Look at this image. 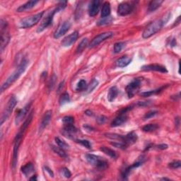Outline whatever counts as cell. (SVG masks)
<instances>
[{"label":"cell","instance_id":"obj_1","mask_svg":"<svg viewBox=\"0 0 181 181\" xmlns=\"http://www.w3.org/2000/svg\"><path fill=\"white\" fill-rule=\"evenodd\" d=\"M170 14L169 12L166 14L162 18L159 19H157L153 22L149 24L148 26L145 28L144 32L142 33L143 38L147 39L149 38L154 36L157 33L160 31L162 29L163 26L166 24V22L170 19Z\"/></svg>","mask_w":181,"mask_h":181},{"label":"cell","instance_id":"obj_2","mask_svg":"<svg viewBox=\"0 0 181 181\" xmlns=\"http://www.w3.org/2000/svg\"><path fill=\"white\" fill-rule=\"evenodd\" d=\"M29 64V61L26 59H23L20 62L16 69L7 78V79L2 84L1 86V93H3L5 90L11 86L21 76V74L25 72L26 67Z\"/></svg>","mask_w":181,"mask_h":181},{"label":"cell","instance_id":"obj_3","mask_svg":"<svg viewBox=\"0 0 181 181\" xmlns=\"http://www.w3.org/2000/svg\"><path fill=\"white\" fill-rule=\"evenodd\" d=\"M86 159L90 165L99 169V170H104L108 167V162L104 158H101L99 156L88 154L86 155Z\"/></svg>","mask_w":181,"mask_h":181},{"label":"cell","instance_id":"obj_4","mask_svg":"<svg viewBox=\"0 0 181 181\" xmlns=\"http://www.w3.org/2000/svg\"><path fill=\"white\" fill-rule=\"evenodd\" d=\"M0 30H1L0 31V33H1V46H0V50H1V52H2L10 41V36L8 31V24L3 19H1Z\"/></svg>","mask_w":181,"mask_h":181},{"label":"cell","instance_id":"obj_5","mask_svg":"<svg viewBox=\"0 0 181 181\" xmlns=\"http://www.w3.org/2000/svg\"><path fill=\"white\" fill-rule=\"evenodd\" d=\"M43 14L44 11H42L41 13L33 15V16H28L21 19L19 22L20 27L22 29H29V28L33 26L34 25L37 24L40 21Z\"/></svg>","mask_w":181,"mask_h":181},{"label":"cell","instance_id":"obj_6","mask_svg":"<svg viewBox=\"0 0 181 181\" xmlns=\"http://www.w3.org/2000/svg\"><path fill=\"white\" fill-rule=\"evenodd\" d=\"M24 131L20 130L18 132V134L16 135V137H15L14 141V150H13V158H12V168H14L16 167L17 161H18V154H19V147L21 145V140L23 138V136L24 135Z\"/></svg>","mask_w":181,"mask_h":181},{"label":"cell","instance_id":"obj_7","mask_svg":"<svg viewBox=\"0 0 181 181\" xmlns=\"http://www.w3.org/2000/svg\"><path fill=\"white\" fill-rule=\"evenodd\" d=\"M17 104V100L15 96H11L10 98L8 103L6 106H5V108L4 110L3 113H2V117H1V125L3 124V123L6 121V120L8 119L10 115H11V113L13 112V110L14 109L15 106H16Z\"/></svg>","mask_w":181,"mask_h":181},{"label":"cell","instance_id":"obj_8","mask_svg":"<svg viewBox=\"0 0 181 181\" xmlns=\"http://www.w3.org/2000/svg\"><path fill=\"white\" fill-rule=\"evenodd\" d=\"M57 13V9L55 8L53 10H52L51 11H50L48 14L45 17L44 19L42 20L41 25H40L39 27L37 29V32L38 33H41L44 31L45 29H46L47 27H49L50 25L52 24V20H53V17L54 15Z\"/></svg>","mask_w":181,"mask_h":181},{"label":"cell","instance_id":"obj_9","mask_svg":"<svg viewBox=\"0 0 181 181\" xmlns=\"http://www.w3.org/2000/svg\"><path fill=\"white\" fill-rule=\"evenodd\" d=\"M141 86V81L138 79H135L133 81L130 83L126 86V92L129 97V99H132L135 96V95L139 91Z\"/></svg>","mask_w":181,"mask_h":181},{"label":"cell","instance_id":"obj_10","mask_svg":"<svg viewBox=\"0 0 181 181\" xmlns=\"http://www.w3.org/2000/svg\"><path fill=\"white\" fill-rule=\"evenodd\" d=\"M113 36V32H105L103 33L98 35L97 36H95L94 38L90 41L89 45V48H94V47H96L97 45H99L100 43H101L102 42L105 41V40L111 38Z\"/></svg>","mask_w":181,"mask_h":181},{"label":"cell","instance_id":"obj_11","mask_svg":"<svg viewBox=\"0 0 181 181\" xmlns=\"http://www.w3.org/2000/svg\"><path fill=\"white\" fill-rule=\"evenodd\" d=\"M70 27H71V23L69 21H65L63 23H61L60 26L57 27V29L54 33V38L56 39H58L61 38L62 36L66 33L69 31Z\"/></svg>","mask_w":181,"mask_h":181},{"label":"cell","instance_id":"obj_12","mask_svg":"<svg viewBox=\"0 0 181 181\" xmlns=\"http://www.w3.org/2000/svg\"><path fill=\"white\" fill-rule=\"evenodd\" d=\"M134 6L130 2H122L120 4L117 8V14L121 16H125L132 13Z\"/></svg>","mask_w":181,"mask_h":181},{"label":"cell","instance_id":"obj_13","mask_svg":"<svg viewBox=\"0 0 181 181\" xmlns=\"http://www.w3.org/2000/svg\"><path fill=\"white\" fill-rule=\"evenodd\" d=\"M31 105V103H29V104H28L26 106H24L22 109L19 110V111L17 112L16 119H15V123H16V125H19L20 123L23 121V120L26 117L28 113L29 112Z\"/></svg>","mask_w":181,"mask_h":181},{"label":"cell","instance_id":"obj_14","mask_svg":"<svg viewBox=\"0 0 181 181\" xmlns=\"http://www.w3.org/2000/svg\"><path fill=\"white\" fill-rule=\"evenodd\" d=\"M141 69L142 71H155L161 73H167L168 70L166 69L164 66L158 64H148L144 65L141 67Z\"/></svg>","mask_w":181,"mask_h":181},{"label":"cell","instance_id":"obj_15","mask_svg":"<svg viewBox=\"0 0 181 181\" xmlns=\"http://www.w3.org/2000/svg\"><path fill=\"white\" fill-rule=\"evenodd\" d=\"M52 110H47L46 112L44 113L43 116L42 117V120L41 122V124H40L39 127V132H41L43 131V130L47 127V125L50 124V121H51L52 119Z\"/></svg>","mask_w":181,"mask_h":181},{"label":"cell","instance_id":"obj_16","mask_svg":"<svg viewBox=\"0 0 181 181\" xmlns=\"http://www.w3.org/2000/svg\"><path fill=\"white\" fill-rule=\"evenodd\" d=\"M78 37H79V33L77 31H74V33H72L69 35V36L65 37L62 40L61 44L63 47L71 46L73 43H74V42L77 41Z\"/></svg>","mask_w":181,"mask_h":181},{"label":"cell","instance_id":"obj_17","mask_svg":"<svg viewBox=\"0 0 181 181\" xmlns=\"http://www.w3.org/2000/svg\"><path fill=\"white\" fill-rule=\"evenodd\" d=\"M127 113H120V114L115 118V120L111 122V126L112 127H116L118 126H120L122 124H124L125 122H127Z\"/></svg>","mask_w":181,"mask_h":181},{"label":"cell","instance_id":"obj_18","mask_svg":"<svg viewBox=\"0 0 181 181\" xmlns=\"http://www.w3.org/2000/svg\"><path fill=\"white\" fill-rule=\"evenodd\" d=\"M100 2L99 0H94L90 2L89 7V16L94 17L96 16L99 11Z\"/></svg>","mask_w":181,"mask_h":181},{"label":"cell","instance_id":"obj_19","mask_svg":"<svg viewBox=\"0 0 181 181\" xmlns=\"http://www.w3.org/2000/svg\"><path fill=\"white\" fill-rule=\"evenodd\" d=\"M77 128L74 127V124L70 125H64L63 130H62V134L67 137L72 138L77 132Z\"/></svg>","mask_w":181,"mask_h":181},{"label":"cell","instance_id":"obj_20","mask_svg":"<svg viewBox=\"0 0 181 181\" xmlns=\"http://www.w3.org/2000/svg\"><path fill=\"white\" fill-rule=\"evenodd\" d=\"M137 139H138V137L137 134H136L135 132H131L128 133L127 135L124 136L122 142L128 147L129 145H132L133 144H135V143L137 141Z\"/></svg>","mask_w":181,"mask_h":181},{"label":"cell","instance_id":"obj_21","mask_svg":"<svg viewBox=\"0 0 181 181\" xmlns=\"http://www.w3.org/2000/svg\"><path fill=\"white\" fill-rule=\"evenodd\" d=\"M132 62V57H130V56H127V55H125V56H122V57L118 59L116 62H115V65L117 67H127V65H129Z\"/></svg>","mask_w":181,"mask_h":181},{"label":"cell","instance_id":"obj_22","mask_svg":"<svg viewBox=\"0 0 181 181\" xmlns=\"http://www.w3.org/2000/svg\"><path fill=\"white\" fill-rule=\"evenodd\" d=\"M38 3V1H29L27 2L26 3H25L24 4L20 6L18 9H17L16 11L18 12H23L25 11H27V10H29L36 6V4Z\"/></svg>","mask_w":181,"mask_h":181},{"label":"cell","instance_id":"obj_23","mask_svg":"<svg viewBox=\"0 0 181 181\" xmlns=\"http://www.w3.org/2000/svg\"><path fill=\"white\" fill-rule=\"evenodd\" d=\"M34 171V166L32 163H28L24 166L21 167V172L25 176H29Z\"/></svg>","mask_w":181,"mask_h":181},{"label":"cell","instance_id":"obj_24","mask_svg":"<svg viewBox=\"0 0 181 181\" xmlns=\"http://www.w3.org/2000/svg\"><path fill=\"white\" fill-rule=\"evenodd\" d=\"M118 94H119V90L117 86H112L108 90V100L110 102H113L115 99H116Z\"/></svg>","mask_w":181,"mask_h":181},{"label":"cell","instance_id":"obj_25","mask_svg":"<svg viewBox=\"0 0 181 181\" xmlns=\"http://www.w3.org/2000/svg\"><path fill=\"white\" fill-rule=\"evenodd\" d=\"M163 3V1L161 0H155V1L150 2L149 4V7H148V11L153 12L155 10H157L158 7H160L161 5Z\"/></svg>","mask_w":181,"mask_h":181},{"label":"cell","instance_id":"obj_26","mask_svg":"<svg viewBox=\"0 0 181 181\" xmlns=\"http://www.w3.org/2000/svg\"><path fill=\"white\" fill-rule=\"evenodd\" d=\"M100 150L112 158H116L117 157V154L116 152H115L114 150L110 149L108 147H101L100 148Z\"/></svg>","mask_w":181,"mask_h":181},{"label":"cell","instance_id":"obj_27","mask_svg":"<svg viewBox=\"0 0 181 181\" xmlns=\"http://www.w3.org/2000/svg\"><path fill=\"white\" fill-rule=\"evenodd\" d=\"M110 4L108 2H105L103 5L101 10V17L105 18L110 16Z\"/></svg>","mask_w":181,"mask_h":181},{"label":"cell","instance_id":"obj_28","mask_svg":"<svg viewBox=\"0 0 181 181\" xmlns=\"http://www.w3.org/2000/svg\"><path fill=\"white\" fill-rule=\"evenodd\" d=\"M166 86H162V87L159 88V89H157L156 90H149V91L142 92V94H141V95H142V96H143V97H149V96H151V95H152L158 94H160V93L163 90H164Z\"/></svg>","mask_w":181,"mask_h":181},{"label":"cell","instance_id":"obj_29","mask_svg":"<svg viewBox=\"0 0 181 181\" xmlns=\"http://www.w3.org/2000/svg\"><path fill=\"white\" fill-rule=\"evenodd\" d=\"M158 128V125L157 124H148L144 125L142 127V130L144 132H154Z\"/></svg>","mask_w":181,"mask_h":181},{"label":"cell","instance_id":"obj_30","mask_svg":"<svg viewBox=\"0 0 181 181\" xmlns=\"http://www.w3.org/2000/svg\"><path fill=\"white\" fill-rule=\"evenodd\" d=\"M55 142H56L57 146L61 148V149H64V150H67L69 148V144L66 143V142H64V140H62L60 139L59 137H55Z\"/></svg>","mask_w":181,"mask_h":181},{"label":"cell","instance_id":"obj_31","mask_svg":"<svg viewBox=\"0 0 181 181\" xmlns=\"http://www.w3.org/2000/svg\"><path fill=\"white\" fill-rule=\"evenodd\" d=\"M87 45H88V39L84 38L79 43V46L77 47V53H81V52H82L84 50V49L86 48Z\"/></svg>","mask_w":181,"mask_h":181},{"label":"cell","instance_id":"obj_32","mask_svg":"<svg viewBox=\"0 0 181 181\" xmlns=\"http://www.w3.org/2000/svg\"><path fill=\"white\" fill-rule=\"evenodd\" d=\"M98 85H99V81H98L97 79H94L92 80L90 83L89 84V86H87V93L88 94H90V93H91L93 90H94L95 88L97 87Z\"/></svg>","mask_w":181,"mask_h":181},{"label":"cell","instance_id":"obj_33","mask_svg":"<svg viewBox=\"0 0 181 181\" xmlns=\"http://www.w3.org/2000/svg\"><path fill=\"white\" fill-rule=\"evenodd\" d=\"M52 149H53L54 152L56 153V154H58L60 157L63 158H67V155L66 153H65L64 150L61 149V148L59 147H55V146H52Z\"/></svg>","mask_w":181,"mask_h":181},{"label":"cell","instance_id":"obj_34","mask_svg":"<svg viewBox=\"0 0 181 181\" xmlns=\"http://www.w3.org/2000/svg\"><path fill=\"white\" fill-rule=\"evenodd\" d=\"M69 101H70L69 95L67 93H64L63 94H62L59 100V103L60 105H64L65 104H67V103H69Z\"/></svg>","mask_w":181,"mask_h":181},{"label":"cell","instance_id":"obj_35","mask_svg":"<svg viewBox=\"0 0 181 181\" xmlns=\"http://www.w3.org/2000/svg\"><path fill=\"white\" fill-rule=\"evenodd\" d=\"M113 21V18L111 16H108L105 17V18H102L99 21L97 25L98 26H105V25H108L111 24Z\"/></svg>","mask_w":181,"mask_h":181},{"label":"cell","instance_id":"obj_36","mask_svg":"<svg viewBox=\"0 0 181 181\" xmlns=\"http://www.w3.org/2000/svg\"><path fill=\"white\" fill-rule=\"evenodd\" d=\"M86 87L87 85L86 81L84 79H81L79 82H78L76 87V90H77V91H82V90H84L85 89H86Z\"/></svg>","mask_w":181,"mask_h":181},{"label":"cell","instance_id":"obj_37","mask_svg":"<svg viewBox=\"0 0 181 181\" xmlns=\"http://www.w3.org/2000/svg\"><path fill=\"white\" fill-rule=\"evenodd\" d=\"M105 137L109 138V139H115V140H120L122 142L123 140V137L124 136L123 135H117V134H113V133H108V134H105Z\"/></svg>","mask_w":181,"mask_h":181},{"label":"cell","instance_id":"obj_38","mask_svg":"<svg viewBox=\"0 0 181 181\" xmlns=\"http://www.w3.org/2000/svg\"><path fill=\"white\" fill-rule=\"evenodd\" d=\"M56 81H57V77L55 76V74H53L52 76V77L50 78V81L48 82V84H47V89H48L49 91L53 89L55 84H56Z\"/></svg>","mask_w":181,"mask_h":181},{"label":"cell","instance_id":"obj_39","mask_svg":"<svg viewBox=\"0 0 181 181\" xmlns=\"http://www.w3.org/2000/svg\"><path fill=\"white\" fill-rule=\"evenodd\" d=\"M76 142L78 144H81L83 147L87 148V149H91V144H90L89 140L86 139H77Z\"/></svg>","mask_w":181,"mask_h":181},{"label":"cell","instance_id":"obj_40","mask_svg":"<svg viewBox=\"0 0 181 181\" xmlns=\"http://www.w3.org/2000/svg\"><path fill=\"white\" fill-rule=\"evenodd\" d=\"M124 47H125V42H116V43L114 45V52L115 53H119Z\"/></svg>","mask_w":181,"mask_h":181},{"label":"cell","instance_id":"obj_41","mask_svg":"<svg viewBox=\"0 0 181 181\" xmlns=\"http://www.w3.org/2000/svg\"><path fill=\"white\" fill-rule=\"evenodd\" d=\"M111 145H113V147H116V148H119V149H127V146L123 142H111L110 143Z\"/></svg>","mask_w":181,"mask_h":181},{"label":"cell","instance_id":"obj_42","mask_svg":"<svg viewBox=\"0 0 181 181\" xmlns=\"http://www.w3.org/2000/svg\"><path fill=\"white\" fill-rule=\"evenodd\" d=\"M62 122H63L64 125L74 124V118L72 116H65L62 119Z\"/></svg>","mask_w":181,"mask_h":181},{"label":"cell","instance_id":"obj_43","mask_svg":"<svg viewBox=\"0 0 181 181\" xmlns=\"http://www.w3.org/2000/svg\"><path fill=\"white\" fill-rule=\"evenodd\" d=\"M181 166V162L180 161H173L172 163H170L168 164V167L171 169H177V168H179Z\"/></svg>","mask_w":181,"mask_h":181},{"label":"cell","instance_id":"obj_44","mask_svg":"<svg viewBox=\"0 0 181 181\" xmlns=\"http://www.w3.org/2000/svg\"><path fill=\"white\" fill-rule=\"evenodd\" d=\"M157 111H156V110H151V111L148 112L146 113L144 116V120H148L149 119V118H152L153 117H154L157 114Z\"/></svg>","mask_w":181,"mask_h":181},{"label":"cell","instance_id":"obj_45","mask_svg":"<svg viewBox=\"0 0 181 181\" xmlns=\"http://www.w3.org/2000/svg\"><path fill=\"white\" fill-rule=\"evenodd\" d=\"M62 174H63L64 176L67 178H70L72 176V173L69 171V170L67 168H63L62 169Z\"/></svg>","mask_w":181,"mask_h":181},{"label":"cell","instance_id":"obj_46","mask_svg":"<svg viewBox=\"0 0 181 181\" xmlns=\"http://www.w3.org/2000/svg\"><path fill=\"white\" fill-rule=\"evenodd\" d=\"M96 120L99 124L101 125V124H104V123L105 122V120H106V117L104 116V115H100L99 117H97Z\"/></svg>","mask_w":181,"mask_h":181},{"label":"cell","instance_id":"obj_47","mask_svg":"<svg viewBox=\"0 0 181 181\" xmlns=\"http://www.w3.org/2000/svg\"><path fill=\"white\" fill-rule=\"evenodd\" d=\"M157 149H161V150H164V149H167L168 146L166 144H159V145H157Z\"/></svg>","mask_w":181,"mask_h":181},{"label":"cell","instance_id":"obj_48","mask_svg":"<svg viewBox=\"0 0 181 181\" xmlns=\"http://www.w3.org/2000/svg\"><path fill=\"white\" fill-rule=\"evenodd\" d=\"M44 169H45V171H46L47 173H48L50 176L54 177V173H53V172H52V170H50L48 167H47V166L46 167H44Z\"/></svg>","mask_w":181,"mask_h":181},{"label":"cell","instance_id":"obj_49","mask_svg":"<svg viewBox=\"0 0 181 181\" xmlns=\"http://www.w3.org/2000/svg\"><path fill=\"white\" fill-rule=\"evenodd\" d=\"M84 127L85 129H86V130H88V131H92V130H94V128L89 126V125H84Z\"/></svg>","mask_w":181,"mask_h":181},{"label":"cell","instance_id":"obj_50","mask_svg":"<svg viewBox=\"0 0 181 181\" xmlns=\"http://www.w3.org/2000/svg\"><path fill=\"white\" fill-rule=\"evenodd\" d=\"M180 16H178L177 21H175V24H174V25H173V26H177V25H178L180 24Z\"/></svg>","mask_w":181,"mask_h":181},{"label":"cell","instance_id":"obj_51","mask_svg":"<svg viewBox=\"0 0 181 181\" xmlns=\"http://www.w3.org/2000/svg\"><path fill=\"white\" fill-rule=\"evenodd\" d=\"M85 113H86V115H89V116H92L93 115V113L91 111H90V110H86Z\"/></svg>","mask_w":181,"mask_h":181},{"label":"cell","instance_id":"obj_52","mask_svg":"<svg viewBox=\"0 0 181 181\" xmlns=\"http://www.w3.org/2000/svg\"><path fill=\"white\" fill-rule=\"evenodd\" d=\"M63 86H64V82H62L61 84H60V86L58 88V91H60V89H61L62 88H63Z\"/></svg>","mask_w":181,"mask_h":181},{"label":"cell","instance_id":"obj_53","mask_svg":"<svg viewBox=\"0 0 181 181\" xmlns=\"http://www.w3.org/2000/svg\"><path fill=\"white\" fill-rule=\"evenodd\" d=\"M30 180H37V177L36 175H33V176H32L31 178H29Z\"/></svg>","mask_w":181,"mask_h":181},{"label":"cell","instance_id":"obj_54","mask_svg":"<svg viewBox=\"0 0 181 181\" xmlns=\"http://www.w3.org/2000/svg\"><path fill=\"white\" fill-rule=\"evenodd\" d=\"M161 180H170V179H168V178H161Z\"/></svg>","mask_w":181,"mask_h":181}]
</instances>
